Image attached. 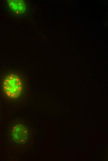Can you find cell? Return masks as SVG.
Returning a JSON list of instances; mask_svg holds the SVG:
<instances>
[{"label": "cell", "mask_w": 108, "mask_h": 161, "mask_svg": "<svg viewBox=\"0 0 108 161\" xmlns=\"http://www.w3.org/2000/svg\"><path fill=\"white\" fill-rule=\"evenodd\" d=\"M2 88L6 95L11 99L20 97L23 93L24 84L21 77L14 73L7 76L2 84Z\"/></svg>", "instance_id": "1"}, {"label": "cell", "mask_w": 108, "mask_h": 161, "mask_svg": "<svg viewBox=\"0 0 108 161\" xmlns=\"http://www.w3.org/2000/svg\"><path fill=\"white\" fill-rule=\"evenodd\" d=\"M11 134L12 139L16 142L19 144L24 143L27 139L28 129L25 126L18 124L13 127Z\"/></svg>", "instance_id": "2"}, {"label": "cell", "mask_w": 108, "mask_h": 161, "mask_svg": "<svg viewBox=\"0 0 108 161\" xmlns=\"http://www.w3.org/2000/svg\"><path fill=\"white\" fill-rule=\"evenodd\" d=\"M7 2L12 11L17 15L23 14L25 11L26 4L23 0H8Z\"/></svg>", "instance_id": "3"}]
</instances>
